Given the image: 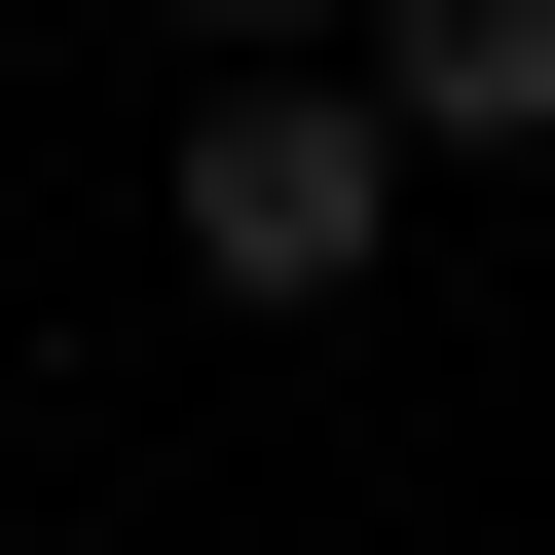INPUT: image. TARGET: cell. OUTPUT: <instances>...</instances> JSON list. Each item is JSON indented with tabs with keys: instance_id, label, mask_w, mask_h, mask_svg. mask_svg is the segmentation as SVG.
Returning a JSON list of instances; mask_svg holds the SVG:
<instances>
[{
	"instance_id": "6da1fadb",
	"label": "cell",
	"mask_w": 555,
	"mask_h": 555,
	"mask_svg": "<svg viewBox=\"0 0 555 555\" xmlns=\"http://www.w3.org/2000/svg\"><path fill=\"white\" fill-rule=\"evenodd\" d=\"M371 222H408L371 75H222L185 112V259H222V297H371Z\"/></svg>"
},
{
	"instance_id": "7a4b0ae2",
	"label": "cell",
	"mask_w": 555,
	"mask_h": 555,
	"mask_svg": "<svg viewBox=\"0 0 555 555\" xmlns=\"http://www.w3.org/2000/svg\"><path fill=\"white\" fill-rule=\"evenodd\" d=\"M371 149H555V0H371Z\"/></svg>"
},
{
	"instance_id": "3957f363",
	"label": "cell",
	"mask_w": 555,
	"mask_h": 555,
	"mask_svg": "<svg viewBox=\"0 0 555 555\" xmlns=\"http://www.w3.org/2000/svg\"><path fill=\"white\" fill-rule=\"evenodd\" d=\"M185 38H222V75H259V38H371V0H185Z\"/></svg>"
}]
</instances>
